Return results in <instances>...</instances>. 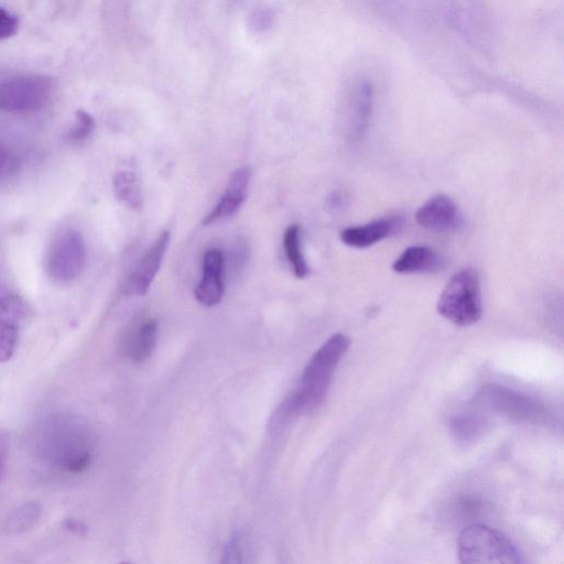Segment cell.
<instances>
[{
	"label": "cell",
	"mask_w": 564,
	"mask_h": 564,
	"mask_svg": "<svg viewBox=\"0 0 564 564\" xmlns=\"http://www.w3.org/2000/svg\"><path fill=\"white\" fill-rule=\"evenodd\" d=\"M86 421L70 412L40 420L31 433V450L38 462L53 471L78 475L89 469L96 448Z\"/></svg>",
	"instance_id": "1"
},
{
	"label": "cell",
	"mask_w": 564,
	"mask_h": 564,
	"mask_svg": "<svg viewBox=\"0 0 564 564\" xmlns=\"http://www.w3.org/2000/svg\"><path fill=\"white\" fill-rule=\"evenodd\" d=\"M350 346L349 336L343 333L334 334L312 356L302 374L297 393L289 400L287 409L291 414L311 412L323 404L336 368Z\"/></svg>",
	"instance_id": "2"
},
{
	"label": "cell",
	"mask_w": 564,
	"mask_h": 564,
	"mask_svg": "<svg viewBox=\"0 0 564 564\" xmlns=\"http://www.w3.org/2000/svg\"><path fill=\"white\" fill-rule=\"evenodd\" d=\"M444 319L459 327H469L482 318V292L479 274L473 268L458 271L449 280L437 303Z\"/></svg>",
	"instance_id": "3"
},
{
	"label": "cell",
	"mask_w": 564,
	"mask_h": 564,
	"mask_svg": "<svg viewBox=\"0 0 564 564\" xmlns=\"http://www.w3.org/2000/svg\"><path fill=\"white\" fill-rule=\"evenodd\" d=\"M463 564H518L526 562L523 553L501 531L485 525L464 529L458 540Z\"/></svg>",
	"instance_id": "4"
},
{
	"label": "cell",
	"mask_w": 564,
	"mask_h": 564,
	"mask_svg": "<svg viewBox=\"0 0 564 564\" xmlns=\"http://www.w3.org/2000/svg\"><path fill=\"white\" fill-rule=\"evenodd\" d=\"M52 80L47 75H19L0 83V112L30 114L39 112L51 99Z\"/></svg>",
	"instance_id": "5"
},
{
	"label": "cell",
	"mask_w": 564,
	"mask_h": 564,
	"mask_svg": "<svg viewBox=\"0 0 564 564\" xmlns=\"http://www.w3.org/2000/svg\"><path fill=\"white\" fill-rule=\"evenodd\" d=\"M86 259L88 252L82 234L77 230H65L54 238L49 248L46 270L58 284H70L83 273Z\"/></svg>",
	"instance_id": "6"
},
{
	"label": "cell",
	"mask_w": 564,
	"mask_h": 564,
	"mask_svg": "<svg viewBox=\"0 0 564 564\" xmlns=\"http://www.w3.org/2000/svg\"><path fill=\"white\" fill-rule=\"evenodd\" d=\"M475 404L515 421L540 422L546 417L545 407L538 401L497 385L483 387L475 397Z\"/></svg>",
	"instance_id": "7"
},
{
	"label": "cell",
	"mask_w": 564,
	"mask_h": 564,
	"mask_svg": "<svg viewBox=\"0 0 564 564\" xmlns=\"http://www.w3.org/2000/svg\"><path fill=\"white\" fill-rule=\"evenodd\" d=\"M170 240V232H162L157 241L139 259L124 281L123 292L126 296H145L147 294L164 262Z\"/></svg>",
	"instance_id": "8"
},
{
	"label": "cell",
	"mask_w": 564,
	"mask_h": 564,
	"mask_svg": "<svg viewBox=\"0 0 564 564\" xmlns=\"http://www.w3.org/2000/svg\"><path fill=\"white\" fill-rule=\"evenodd\" d=\"M27 309L23 300L0 290V363L14 356Z\"/></svg>",
	"instance_id": "9"
},
{
	"label": "cell",
	"mask_w": 564,
	"mask_h": 564,
	"mask_svg": "<svg viewBox=\"0 0 564 564\" xmlns=\"http://www.w3.org/2000/svg\"><path fill=\"white\" fill-rule=\"evenodd\" d=\"M416 220L420 226L433 232L459 231L464 225L459 206L444 194H438L420 206Z\"/></svg>",
	"instance_id": "10"
},
{
	"label": "cell",
	"mask_w": 564,
	"mask_h": 564,
	"mask_svg": "<svg viewBox=\"0 0 564 564\" xmlns=\"http://www.w3.org/2000/svg\"><path fill=\"white\" fill-rule=\"evenodd\" d=\"M225 258L220 249H210L203 257V275L195 288V299L204 307L219 305L224 297Z\"/></svg>",
	"instance_id": "11"
},
{
	"label": "cell",
	"mask_w": 564,
	"mask_h": 564,
	"mask_svg": "<svg viewBox=\"0 0 564 564\" xmlns=\"http://www.w3.org/2000/svg\"><path fill=\"white\" fill-rule=\"evenodd\" d=\"M251 170L240 168L232 173L226 189L214 209L205 215L203 225L209 226L224 219L231 218L247 199Z\"/></svg>",
	"instance_id": "12"
},
{
	"label": "cell",
	"mask_w": 564,
	"mask_h": 564,
	"mask_svg": "<svg viewBox=\"0 0 564 564\" xmlns=\"http://www.w3.org/2000/svg\"><path fill=\"white\" fill-rule=\"evenodd\" d=\"M159 336V325L154 319L138 321L127 332L124 340L126 353L135 363H145L154 354Z\"/></svg>",
	"instance_id": "13"
},
{
	"label": "cell",
	"mask_w": 564,
	"mask_h": 564,
	"mask_svg": "<svg viewBox=\"0 0 564 564\" xmlns=\"http://www.w3.org/2000/svg\"><path fill=\"white\" fill-rule=\"evenodd\" d=\"M444 267V260L428 246H412L406 249L394 263L398 274H432Z\"/></svg>",
	"instance_id": "14"
},
{
	"label": "cell",
	"mask_w": 564,
	"mask_h": 564,
	"mask_svg": "<svg viewBox=\"0 0 564 564\" xmlns=\"http://www.w3.org/2000/svg\"><path fill=\"white\" fill-rule=\"evenodd\" d=\"M113 189L118 201L129 209L139 211L144 206L143 188L135 162L128 161L119 168L113 178Z\"/></svg>",
	"instance_id": "15"
},
{
	"label": "cell",
	"mask_w": 564,
	"mask_h": 564,
	"mask_svg": "<svg viewBox=\"0 0 564 564\" xmlns=\"http://www.w3.org/2000/svg\"><path fill=\"white\" fill-rule=\"evenodd\" d=\"M394 220H378L361 226H352L341 233L342 242L354 248H367L385 240L395 230Z\"/></svg>",
	"instance_id": "16"
},
{
	"label": "cell",
	"mask_w": 564,
	"mask_h": 564,
	"mask_svg": "<svg viewBox=\"0 0 564 564\" xmlns=\"http://www.w3.org/2000/svg\"><path fill=\"white\" fill-rule=\"evenodd\" d=\"M351 99V113L353 132L357 138H361L370 124L374 103L373 83L362 79L353 88Z\"/></svg>",
	"instance_id": "17"
},
{
	"label": "cell",
	"mask_w": 564,
	"mask_h": 564,
	"mask_svg": "<svg viewBox=\"0 0 564 564\" xmlns=\"http://www.w3.org/2000/svg\"><path fill=\"white\" fill-rule=\"evenodd\" d=\"M41 516L42 507L37 502L21 504L4 517L0 530L9 537L24 535L38 524Z\"/></svg>",
	"instance_id": "18"
},
{
	"label": "cell",
	"mask_w": 564,
	"mask_h": 564,
	"mask_svg": "<svg viewBox=\"0 0 564 564\" xmlns=\"http://www.w3.org/2000/svg\"><path fill=\"white\" fill-rule=\"evenodd\" d=\"M284 247L292 273L299 278H306L309 267L301 249V227L294 224L288 227L284 236Z\"/></svg>",
	"instance_id": "19"
},
{
	"label": "cell",
	"mask_w": 564,
	"mask_h": 564,
	"mask_svg": "<svg viewBox=\"0 0 564 564\" xmlns=\"http://www.w3.org/2000/svg\"><path fill=\"white\" fill-rule=\"evenodd\" d=\"M452 433L460 442H471L483 433L485 421L474 414H460L451 420Z\"/></svg>",
	"instance_id": "20"
},
{
	"label": "cell",
	"mask_w": 564,
	"mask_h": 564,
	"mask_svg": "<svg viewBox=\"0 0 564 564\" xmlns=\"http://www.w3.org/2000/svg\"><path fill=\"white\" fill-rule=\"evenodd\" d=\"M95 121L92 115L83 110L75 113V121L68 133V139L72 144H82L88 140L94 132Z\"/></svg>",
	"instance_id": "21"
},
{
	"label": "cell",
	"mask_w": 564,
	"mask_h": 564,
	"mask_svg": "<svg viewBox=\"0 0 564 564\" xmlns=\"http://www.w3.org/2000/svg\"><path fill=\"white\" fill-rule=\"evenodd\" d=\"M19 166L15 151L0 140V180L14 176Z\"/></svg>",
	"instance_id": "22"
},
{
	"label": "cell",
	"mask_w": 564,
	"mask_h": 564,
	"mask_svg": "<svg viewBox=\"0 0 564 564\" xmlns=\"http://www.w3.org/2000/svg\"><path fill=\"white\" fill-rule=\"evenodd\" d=\"M19 18L4 7H0V41L14 37L19 30Z\"/></svg>",
	"instance_id": "23"
},
{
	"label": "cell",
	"mask_w": 564,
	"mask_h": 564,
	"mask_svg": "<svg viewBox=\"0 0 564 564\" xmlns=\"http://www.w3.org/2000/svg\"><path fill=\"white\" fill-rule=\"evenodd\" d=\"M9 457V440L6 433L0 430V483L6 473Z\"/></svg>",
	"instance_id": "24"
},
{
	"label": "cell",
	"mask_w": 564,
	"mask_h": 564,
	"mask_svg": "<svg viewBox=\"0 0 564 564\" xmlns=\"http://www.w3.org/2000/svg\"><path fill=\"white\" fill-rule=\"evenodd\" d=\"M241 556H242V551H241L240 540H238L237 537H235L230 542L229 546H227L226 549H225L224 562H227V563L241 562V559H240Z\"/></svg>",
	"instance_id": "25"
},
{
	"label": "cell",
	"mask_w": 564,
	"mask_h": 564,
	"mask_svg": "<svg viewBox=\"0 0 564 564\" xmlns=\"http://www.w3.org/2000/svg\"><path fill=\"white\" fill-rule=\"evenodd\" d=\"M65 526H67V529L78 535H81L82 531L85 530V527L81 523L77 522V520H68L67 525Z\"/></svg>",
	"instance_id": "26"
}]
</instances>
